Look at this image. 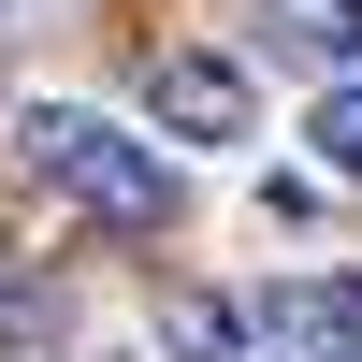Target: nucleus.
<instances>
[{"mask_svg":"<svg viewBox=\"0 0 362 362\" xmlns=\"http://www.w3.org/2000/svg\"><path fill=\"white\" fill-rule=\"evenodd\" d=\"M15 29H58V0H0V44H15Z\"/></svg>","mask_w":362,"mask_h":362,"instance_id":"obj_8","label":"nucleus"},{"mask_svg":"<svg viewBox=\"0 0 362 362\" xmlns=\"http://www.w3.org/2000/svg\"><path fill=\"white\" fill-rule=\"evenodd\" d=\"M15 174L29 189H58L73 218H102V232H174V160L145 131H116L102 102H15Z\"/></svg>","mask_w":362,"mask_h":362,"instance_id":"obj_1","label":"nucleus"},{"mask_svg":"<svg viewBox=\"0 0 362 362\" xmlns=\"http://www.w3.org/2000/svg\"><path fill=\"white\" fill-rule=\"evenodd\" d=\"M145 116H160L174 145H247V131H261V87H247V58H218V44H174L160 73H145Z\"/></svg>","mask_w":362,"mask_h":362,"instance_id":"obj_2","label":"nucleus"},{"mask_svg":"<svg viewBox=\"0 0 362 362\" xmlns=\"http://www.w3.org/2000/svg\"><path fill=\"white\" fill-rule=\"evenodd\" d=\"M261 44L305 73H362V0H261Z\"/></svg>","mask_w":362,"mask_h":362,"instance_id":"obj_5","label":"nucleus"},{"mask_svg":"<svg viewBox=\"0 0 362 362\" xmlns=\"http://www.w3.org/2000/svg\"><path fill=\"white\" fill-rule=\"evenodd\" d=\"M247 362H362V290H319V276L261 290L247 305Z\"/></svg>","mask_w":362,"mask_h":362,"instance_id":"obj_3","label":"nucleus"},{"mask_svg":"<svg viewBox=\"0 0 362 362\" xmlns=\"http://www.w3.org/2000/svg\"><path fill=\"white\" fill-rule=\"evenodd\" d=\"M160 348L174 362H247V305H232V290H174V305H160Z\"/></svg>","mask_w":362,"mask_h":362,"instance_id":"obj_6","label":"nucleus"},{"mask_svg":"<svg viewBox=\"0 0 362 362\" xmlns=\"http://www.w3.org/2000/svg\"><path fill=\"white\" fill-rule=\"evenodd\" d=\"M305 145H319V174H334V189H362V73H334V87H319Z\"/></svg>","mask_w":362,"mask_h":362,"instance_id":"obj_7","label":"nucleus"},{"mask_svg":"<svg viewBox=\"0 0 362 362\" xmlns=\"http://www.w3.org/2000/svg\"><path fill=\"white\" fill-rule=\"evenodd\" d=\"M0 362H73V290L0 261Z\"/></svg>","mask_w":362,"mask_h":362,"instance_id":"obj_4","label":"nucleus"}]
</instances>
